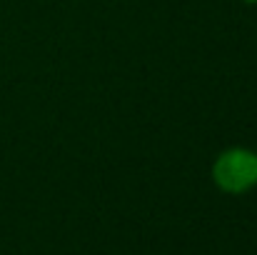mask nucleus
<instances>
[{
  "label": "nucleus",
  "mask_w": 257,
  "mask_h": 255,
  "mask_svg": "<svg viewBox=\"0 0 257 255\" xmlns=\"http://www.w3.org/2000/svg\"><path fill=\"white\" fill-rule=\"evenodd\" d=\"M245 3H257V0H245Z\"/></svg>",
  "instance_id": "2"
},
{
  "label": "nucleus",
  "mask_w": 257,
  "mask_h": 255,
  "mask_svg": "<svg viewBox=\"0 0 257 255\" xmlns=\"http://www.w3.org/2000/svg\"><path fill=\"white\" fill-rule=\"evenodd\" d=\"M212 183L227 195H245L257 188V150L232 145L212 163Z\"/></svg>",
  "instance_id": "1"
}]
</instances>
